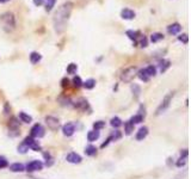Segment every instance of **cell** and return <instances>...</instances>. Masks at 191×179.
<instances>
[{
    "instance_id": "27",
    "label": "cell",
    "mask_w": 191,
    "mask_h": 179,
    "mask_svg": "<svg viewBox=\"0 0 191 179\" xmlns=\"http://www.w3.org/2000/svg\"><path fill=\"white\" fill-rule=\"evenodd\" d=\"M127 36L129 37L130 40L133 41H136L137 40V36H139V32L137 31H134V30H127Z\"/></svg>"
},
{
    "instance_id": "12",
    "label": "cell",
    "mask_w": 191,
    "mask_h": 179,
    "mask_svg": "<svg viewBox=\"0 0 191 179\" xmlns=\"http://www.w3.org/2000/svg\"><path fill=\"white\" fill-rule=\"evenodd\" d=\"M121 17H122L123 19H133V18H135V12L133 11V10H130V8H124L122 10V12H121Z\"/></svg>"
},
{
    "instance_id": "41",
    "label": "cell",
    "mask_w": 191,
    "mask_h": 179,
    "mask_svg": "<svg viewBox=\"0 0 191 179\" xmlns=\"http://www.w3.org/2000/svg\"><path fill=\"white\" fill-rule=\"evenodd\" d=\"M10 0H0V4H5V2H8Z\"/></svg>"
},
{
    "instance_id": "4",
    "label": "cell",
    "mask_w": 191,
    "mask_h": 179,
    "mask_svg": "<svg viewBox=\"0 0 191 179\" xmlns=\"http://www.w3.org/2000/svg\"><path fill=\"white\" fill-rule=\"evenodd\" d=\"M174 96V93L173 92H170L166 97H165L163 102H161V104L159 105V107L157 109V115H160V113H163L164 111H166V109L170 106V103H171V99H172V97Z\"/></svg>"
},
{
    "instance_id": "6",
    "label": "cell",
    "mask_w": 191,
    "mask_h": 179,
    "mask_svg": "<svg viewBox=\"0 0 191 179\" xmlns=\"http://www.w3.org/2000/svg\"><path fill=\"white\" fill-rule=\"evenodd\" d=\"M46 123H47L48 128H50L51 130H57L59 127H60V122L56 117L53 116H47L46 117Z\"/></svg>"
},
{
    "instance_id": "13",
    "label": "cell",
    "mask_w": 191,
    "mask_h": 179,
    "mask_svg": "<svg viewBox=\"0 0 191 179\" xmlns=\"http://www.w3.org/2000/svg\"><path fill=\"white\" fill-rule=\"evenodd\" d=\"M74 105H75V107H76V109L81 110V111H86V109L89 107V103H87V100H86V99L81 98V99L78 100Z\"/></svg>"
},
{
    "instance_id": "7",
    "label": "cell",
    "mask_w": 191,
    "mask_h": 179,
    "mask_svg": "<svg viewBox=\"0 0 191 179\" xmlns=\"http://www.w3.org/2000/svg\"><path fill=\"white\" fill-rule=\"evenodd\" d=\"M31 136L36 139H41L44 136V128L41 124H35L31 129Z\"/></svg>"
},
{
    "instance_id": "3",
    "label": "cell",
    "mask_w": 191,
    "mask_h": 179,
    "mask_svg": "<svg viewBox=\"0 0 191 179\" xmlns=\"http://www.w3.org/2000/svg\"><path fill=\"white\" fill-rule=\"evenodd\" d=\"M137 74V68L136 67H129L127 69H124L121 74V80L124 82H130L134 79V77Z\"/></svg>"
},
{
    "instance_id": "9",
    "label": "cell",
    "mask_w": 191,
    "mask_h": 179,
    "mask_svg": "<svg viewBox=\"0 0 191 179\" xmlns=\"http://www.w3.org/2000/svg\"><path fill=\"white\" fill-rule=\"evenodd\" d=\"M62 132L65 136H72L75 132V127L73 123H66L65 126L62 127Z\"/></svg>"
},
{
    "instance_id": "14",
    "label": "cell",
    "mask_w": 191,
    "mask_h": 179,
    "mask_svg": "<svg viewBox=\"0 0 191 179\" xmlns=\"http://www.w3.org/2000/svg\"><path fill=\"white\" fill-rule=\"evenodd\" d=\"M147 135H148V128H147V127H142V128H140L139 132H137L136 140L137 141H141V140L144 139Z\"/></svg>"
},
{
    "instance_id": "19",
    "label": "cell",
    "mask_w": 191,
    "mask_h": 179,
    "mask_svg": "<svg viewBox=\"0 0 191 179\" xmlns=\"http://www.w3.org/2000/svg\"><path fill=\"white\" fill-rule=\"evenodd\" d=\"M164 40V35L160 32H154L152 33V36H150V41L153 42V43H157L159 41Z\"/></svg>"
},
{
    "instance_id": "23",
    "label": "cell",
    "mask_w": 191,
    "mask_h": 179,
    "mask_svg": "<svg viewBox=\"0 0 191 179\" xmlns=\"http://www.w3.org/2000/svg\"><path fill=\"white\" fill-rule=\"evenodd\" d=\"M144 71H146V73L148 74V77H154L155 74H157V68L153 66V65H150V66H148L147 68H144Z\"/></svg>"
},
{
    "instance_id": "30",
    "label": "cell",
    "mask_w": 191,
    "mask_h": 179,
    "mask_svg": "<svg viewBox=\"0 0 191 179\" xmlns=\"http://www.w3.org/2000/svg\"><path fill=\"white\" fill-rule=\"evenodd\" d=\"M124 128H125V134L127 135H130V134L134 132V124H131L130 122H127Z\"/></svg>"
},
{
    "instance_id": "20",
    "label": "cell",
    "mask_w": 191,
    "mask_h": 179,
    "mask_svg": "<svg viewBox=\"0 0 191 179\" xmlns=\"http://www.w3.org/2000/svg\"><path fill=\"white\" fill-rule=\"evenodd\" d=\"M85 153H86V155H89V157H93L97 154V148L95 146H92V145H90L85 148Z\"/></svg>"
},
{
    "instance_id": "18",
    "label": "cell",
    "mask_w": 191,
    "mask_h": 179,
    "mask_svg": "<svg viewBox=\"0 0 191 179\" xmlns=\"http://www.w3.org/2000/svg\"><path fill=\"white\" fill-rule=\"evenodd\" d=\"M18 117H19V119H21L22 122H24V123H31V122H32V117L29 116V115H27L25 112H19Z\"/></svg>"
},
{
    "instance_id": "33",
    "label": "cell",
    "mask_w": 191,
    "mask_h": 179,
    "mask_svg": "<svg viewBox=\"0 0 191 179\" xmlns=\"http://www.w3.org/2000/svg\"><path fill=\"white\" fill-rule=\"evenodd\" d=\"M73 84H74V86L76 87V88L80 87L82 85L81 78H80V77H74V78H73Z\"/></svg>"
},
{
    "instance_id": "15",
    "label": "cell",
    "mask_w": 191,
    "mask_h": 179,
    "mask_svg": "<svg viewBox=\"0 0 191 179\" xmlns=\"http://www.w3.org/2000/svg\"><path fill=\"white\" fill-rule=\"evenodd\" d=\"M10 170L12 172H23L25 170V167L21 162H14V164H12V165L10 166Z\"/></svg>"
},
{
    "instance_id": "25",
    "label": "cell",
    "mask_w": 191,
    "mask_h": 179,
    "mask_svg": "<svg viewBox=\"0 0 191 179\" xmlns=\"http://www.w3.org/2000/svg\"><path fill=\"white\" fill-rule=\"evenodd\" d=\"M110 124L114 127V128H120V127L122 126V121H121V118H118V117H114V118H111V121H110Z\"/></svg>"
},
{
    "instance_id": "17",
    "label": "cell",
    "mask_w": 191,
    "mask_h": 179,
    "mask_svg": "<svg viewBox=\"0 0 191 179\" xmlns=\"http://www.w3.org/2000/svg\"><path fill=\"white\" fill-rule=\"evenodd\" d=\"M99 139V132L98 130H91V132H89V134H87V140H89L90 142H93V141H96V140Z\"/></svg>"
},
{
    "instance_id": "37",
    "label": "cell",
    "mask_w": 191,
    "mask_h": 179,
    "mask_svg": "<svg viewBox=\"0 0 191 179\" xmlns=\"http://www.w3.org/2000/svg\"><path fill=\"white\" fill-rule=\"evenodd\" d=\"M186 157H182V158H180V159H179V161H177V166L178 167H182V166L184 165L185 162H186Z\"/></svg>"
},
{
    "instance_id": "32",
    "label": "cell",
    "mask_w": 191,
    "mask_h": 179,
    "mask_svg": "<svg viewBox=\"0 0 191 179\" xmlns=\"http://www.w3.org/2000/svg\"><path fill=\"white\" fill-rule=\"evenodd\" d=\"M27 151H29V147H27V145L24 143V142H22L21 145L18 146V152L22 153V154H25Z\"/></svg>"
},
{
    "instance_id": "29",
    "label": "cell",
    "mask_w": 191,
    "mask_h": 179,
    "mask_svg": "<svg viewBox=\"0 0 191 179\" xmlns=\"http://www.w3.org/2000/svg\"><path fill=\"white\" fill-rule=\"evenodd\" d=\"M105 127V122H103V121H97V122H95L93 123V128H95V130H100V129H103Z\"/></svg>"
},
{
    "instance_id": "38",
    "label": "cell",
    "mask_w": 191,
    "mask_h": 179,
    "mask_svg": "<svg viewBox=\"0 0 191 179\" xmlns=\"http://www.w3.org/2000/svg\"><path fill=\"white\" fill-rule=\"evenodd\" d=\"M131 88H133V91L135 90V96H136V97H139V94H140V87L134 84V85L131 86Z\"/></svg>"
},
{
    "instance_id": "35",
    "label": "cell",
    "mask_w": 191,
    "mask_h": 179,
    "mask_svg": "<svg viewBox=\"0 0 191 179\" xmlns=\"http://www.w3.org/2000/svg\"><path fill=\"white\" fill-rule=\"evenodd\" d=\"M147 44H148L147 37L143 35V36H141V38H140V47H142V48H146V47H147Z\"/></svg>"
},
{
    "instance_id": "21",
    "label": "cell",
    "mask_w": 191,
    "mask_h": 179,
    "mask_svg": "<svg viewBox=\"0 0 191 179\" xmlns=\"http://www.w3.org/2000/svg\"><path fill=\"white\" fill-rule=\"evenodd\" d=\"M82 85H84V87H85L86 90H92V88L96 86V80L95 79H87L85 82H82Z\"/></svg>"
},
{
    "instance_id": "2",
    "label": "cell",
    "mask_w": 191,
    "mask_h": 179,
    "mask_svg": "<svg viewBox=\"0 0 191 179\" xmlns=\"http://www.w3.org/2000/svg\"><path fill=\"white\" fill-rule=\"evenodd\" d=\"M0 27H2L4 31L11 32L16 27V17L11 12H5L0 16Z\"/></svg>"
},
{
    "instance_id": "39",
    "label": "cell",
    "mask_w": 191,
    "mask_h": 179,
    "mask_svg": "<svg viewBox=\"0 0 191 179\" xmlns=\"http://www.w3.org/2000/svg\"><path fill=\"white\" fill-rule=\"evenodd\" d=\"M43 2H44V0H34V4L36 6H41Z\"/></svg>"
},
{
    "instance_id": "40",
    "label": "cell",
    "mask_w": 191,
    "mask_h": 179,
    "mask_svg": "<svg viewBox=\"0 0 191 179\" xmlns=\"http://www.w3.org/2000/svg\"><path fill=\"white\" fill-rule=\"evenodd\" d=\"M61 82H62V86L66 87V86H68V82H69V81H68V79H62Z\"/></svg>"
},
{
    "instance_id": "36",
    "label": "cell",
    "mask_w": 191,
    "mask_h": 179,
    "mask_svg": "<svg viewBox=\"0 0 191 179\" xmlns=\"http://www.w3.org/2000/svg\"><path fill=\"white\" fill-rule=\"evenodd\" d=\"M7 166V160L4 157H0V168H5Z\"/></svg>"
},
{
    "instance_id": "16",
    "label": "cell",
    "mask_w": 191,
    "mask_h": 179,
    "mask_svg": "<svg viewBox=\"0 0 191 179\" xmlns=\"http://www.w3.org/2000/svg\"><path fill=\"white\" fill-rule=\"evenodd\" d=\"M42 56L40 53H37V52H32V53L30 54V61H31V63L32 65H36V63H38L40 61H41Z\"/></svg>"
},
{
    "instance_id": "24",
    "label": "cell",
    "mask_w": 191,
    "mask_h": 179,
    "mask_svg": "<svg viewBox=\"0 0 191 179\" xmlns=\"http://www.w3.org/2000/svg\"><path fill=\"white\" fill-rule=\"evenodd\" d=\"M143 121V116L142 115H136V116H134V117H131V119H130L129 122L131 123V124H139V123H141Z\"/></svg>"
},
{
    "instance_id": "1",
    "label": "cell",
    "mask_w": 191,
    "mask_h": 179,
    "mask_svg": "<svg viewBox=\"0 0 191 179\" xmlns=\"http://www.w3.org/2000/svg\"><path fill=\"white\" fill-rule=\"evenodd\" d=\"M72 10H73L72 1H66L57 8V11L54 16V27L57 33H62L66 30L67 22H68L69 16L72 13Z\"/></svg>"
},
{
    "instance_id": "10",
    "label": "cell",
    "mask_w": 191,
    "mask_h": 179,
    "mask_svg": "<svg viewBox=\"0 0 191 179\" xmlns=\"http://www.w3.org/2000/svg\"><path fill=\"white\" fill-rule=\"evenodd\" d=\"M66 160L71 164H79V162H81V157L79 154H76V153L72 152L66 157Z\"/></svg>"
},
{
    "instance_id": "26",
    "label": "cell",
    "mask_w": 191,
    "mask_h": 179,
    "mask_svg": "<svg viewBox=\"0 0 191 179\" xmlns=\"http://www.w3.org/2000/svg\"><path fill=\"white\" fill-rule=\"evenodd\" d=\"M44 1H46V11L50 12L53 10V7H54L56 0H44Z\"/></svg>"
},
{
    "instance_id": "28",
    "label": "cell",
    "mask_w": 191,
    "mask_h": 179,
    "mask_svg": "<svg viewBox=\"0 0 191 179\" xmlns=\"http://www.w3.org/2000/svg\"><path fill=\"white\" fill-rule=\"evenodd\" d=\"M169 67H170V61H167V60L160 61V71H161V72H165Z\"/></svg>"
},
{
    "instance_id": "34",
    "label": "cell",
    "mask_w": 191,
    "mask_h": 179,
    "mask_svg": "<svg viewBox=\"0 0 191 179\" xmlns=\"http://www.w3.org/2000/svg\"><path fill=\"white\" fill-rule=\"evenodd\" d=\"M178 40L180 41L182 43H184V44H188V42H189V37H188V35H186V33H183V35L178 36Z\"/></svg>"
},
{
    "instance_id": "5",
    "label": "cell",
    "mask_w": 191,
    "mask_h": 179,
    "mask_svg": "<svg viewBox=\"0 0 191 179\" xmlns=\"http://www.w3.org/2000/svg\"><path fill=\"white\" fill-rule=\"evenodd\" d=\"M43 168V164L40 160H34L31 162H29L27 165V172H35V171H41Z\"/></svg>"
},
{
    "instance_id": "22",
    "label": "cell",
    "mask_w": 191,
    "mask_h": 179,
    "mask_svg": "<svg viewBox=\"0 0 191 179\" xmlns=\"http://www.w3.org/2000/svg\"><path fill=\"white\" fill-rule=\"evenodd\" d=\"M137 77L140 78V79L144 81V82H147V81H149V77H148V74L146 73V71L144 69H141V71H139L137 72Z\"/></svg>"
},
{
    "instance_id": "31",
    "label": "cell",
    "mask_w": 191,
    "mask_h": 179,
    "mask_svg": "<svg viewBox=\"0 0 191 179\" xmlns=\"http://www.w3.org/2000/svg\"><path fill=\"white\" fill-rule=\"evenodd\" d=\"M76 69H78V66L75 63H71L67 67V73L68 74H75L76 73Z\"/></svg>"
},
{
    "instance_id": "11",
    "label": "cell",
    "mask_w": 191,
    "mask_h": 179,
    "mask_svg": "<svg viewBox=\"0 0 191 179\" xmlns=\"http://www.w3.org/2000/svg\"><path fill=\"white\" fill-rule=\"evenodd\" d=\"M182 31V25L178 24V23H173L167 27V32L171 33V35H177Z\"/></svg>"
},
{
    "instance_id": "8",
    "label": "cell",
    "mask_w": 191,
    "mask_h": 179,
    "mask_svg": "<svg viewBox=\"0 0 191 179\" xmlns=\"http://www.w3.org/2000/svg\"><path fill=\"white\" fill-rule=\"evenodd\" d=\"M25 145H27L29 148H31L32 151H36V152H38L40 149H41V146L38 145V142L37 141H35L32 137H25V140L23 141Z\"/></svg>"
}]
</instances>
